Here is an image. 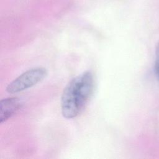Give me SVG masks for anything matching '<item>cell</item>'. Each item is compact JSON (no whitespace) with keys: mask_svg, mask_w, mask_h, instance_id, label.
<instances>
[{"mask_svg":"<svg viewBox=\"0 0 159 159\" xmlns=\"http://www.w3.org/2000/svg\"><path fill=\"white\" fill-rule=\"evenodd\" d=\"M94 87L93 76L89 71L73 78L62 93L61 109L63 116L66 119L76 117L91 98Z\"/></svg>","mask_w":159,"mask_h":159,"instance_id":"1","label":"cell"},{"mask_svg":"<svg viewBox=\"0 0 159 159\" xmlns=\"http://www.w3.org/2000/svg\"><path fill=\"white\" fill-rule=\"evenodd\" d=\"M47 74V70L43 67L30 69L10 83L6 88V91L10 94H14L27 89L42 81Z\"/></svg>","mask_w":159,"mask_h":159,"instance_id":"2","label":"cell"},{"mask_svg":"<svg viewBox=\"0 0 159 159\" xmlns=\"http://www.w3.org/2000/svg\"><path fill=\"white\" fill-rule=\"evenodd\" d=\"M20 98L12 97L4 99L0 102V122L7 120L15 114L22 106Z\"/></svg>","mask_w":159,"mask_h":159,"instance_id":"3","label":"cell"},{"mask_svg":"<svg viewBox=\"0 0 159 159\" xmlns=\"http://www.w3.org/2000/svg\"><path fill=\"white\" fill-rule=\"evenodd\" d=\"M155 70L156 75L159 78V43H158L156 47V59L155 63Z\"/></svg>","mask_w":159,"mask_h":159,"instance_id":"4","label":"cell"}]
</instances>
